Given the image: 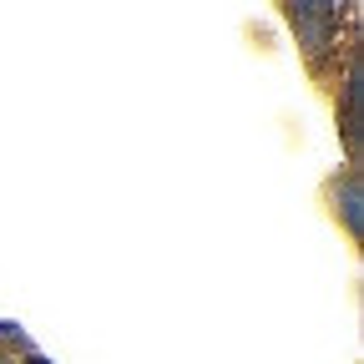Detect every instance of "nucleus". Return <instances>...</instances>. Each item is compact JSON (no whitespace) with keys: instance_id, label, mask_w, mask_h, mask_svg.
Segmentation results:
<instances>
[{"instance_id":"obj_1","label":"nucleus","mask_w":364,"mask_h":364,"mask_svg":"<svg viewBox=\"0 0 364 364\" xmlns=\"http://www.w3.org/2000/svg\"><path fill=\"white\" fill-rule=\"evenodd\" d=\"M344 223H349V233H359V177L344 182Z\"/></svg>"},{"instance_id":"obj_2","label":"nucleus","mask_w":364,"mask_h":364,"mask_svg":"<svg viewBox=\"0 0 364 364\" xmlns=\"http://www.w3.org/2000/svg\"><path fill=\"white\" fill-rule=\"evenodd\" d=\"M31 364H51V359H41V354H31Z\"/></svg>"},{"instance_id":"obj_3","label":"nucleus","mask_w":364,"mask_h":364,"mask_svg":"<svg viewBox=\"0 0 364 364\" xmlns=\"http://www.w3.org/2000/svg\"><path fill=\"white\" fill-rule=\"evenodd\" d=\"M0 334H16V329H6V324H0Z\"/></svg>"}]
</instances>
